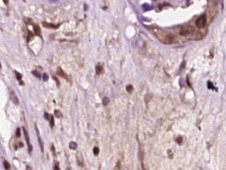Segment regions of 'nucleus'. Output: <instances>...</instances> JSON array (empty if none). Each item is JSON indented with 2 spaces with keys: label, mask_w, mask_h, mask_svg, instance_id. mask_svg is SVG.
<instances>
[{
  "label": "nucleus",
  "mask_w": 226,
  "mask_h": 170,
  "mask_svg": "<svg viewBox=\"0 0 226 170\" xmlns=\"http://www.w3.org/2000/svg\"><path fill=\"white\" fill-rule=\"evenodd\" d=\"M157 38L164 44H167V45H171V44H174L176 39V36L171 34V33H168V32H162L161 34H156Z\"/></svg>",
  "instance_id": "f257e3e1"
},
{
  "label": "nucleus",
  "mask_w": 226,
  "mask_h": 170,
  "mask_svg": "<svg viewBox=\"0 0 226 170\" xmlns=\"http://www.w3.org/2000/svg\"><path fill=\"white\" fill-rule=\"evenodd\" d=\"M194 32V28L190 25H185L182 26L180 31V35L182 37H187V36H190L192 33Z\"/></svg>",
  "instance_id": "f03ea898"
},
{
  "label": "nucleus",
  "mask_w": 226,
  "mask_h": 170,
  "mask_svg": "<svg viewBox=\"0 0 226 170\" xmlns=\"http://www.w3.org/2000/svg\"><path fill=\"white\" fill-rule=\"evenodd\" d=\"M207 23V17H206V15H202L200 16L196 21V25L197 28L201 29V28H203L205 26Z\"/></svg>",
  "instance_id": "7ed1b4c3"
},
{
  "label": "nucleus",
  "mask_w": 226,
  "mask_h": 170,
  "mask_svg": "<svg viewBox=\"0 0 226 170\" xmlns=\"http://www.w3.org/2000/svg\"><path fill=\"white\" fill-rule=\"evenodd\" d=\"M23 131H24V134H25V137H26V143H27V145L29 146V149H30V152H31V146L30 138H29L28 133H27V131H26V129L25 127L23 128Z\"/></svg>",
  "instance_id": "20e7f679"
},
{
  "label": "nucleus",
  "mask_w": 226,
  "mask_h": 170,
  "mask_svg": "<svg viewBox=\"0 0 226 170\" xmlns=\"http://www.w3.org/2000/svg\"><path fill=\"white\" fill-rule=\"evenodd\" d=\"M77 162H78V165L79 167H83V165H84V163H83V158H82V156L80 155L79 153L77 154Z\"/></svg>",
  "instance_id": "39448f33"
},
{
  "label": "nucleus",
  "mask_w": 226,
  "mask_h": 170,
  "mask_svg": "<svg viewBox=\"0 0 226 170\" xmlns=\"http://www.w3.org/2000/svg\"><path fill=\"white\" fill-rule=\"evenodd\" d=\"M11 99H12V102H13L14 104H16V105H18V104H19V101H18V100H17V96H16L14 92H12V93H11Z\"/></svg>",
  "instance_id": "423d86ee"
},
{
  "label": "nucleus",
  "mask_w": 226,
  "mask_h": 170,
  "mask_svg": "<svg viewBox=\"0 0 226 170\" xmlns=\"http://www.w3.org/2000/svg\"><path fill=\"white\" fill-rule=\"evenodd\" d=\"M95 70H96V73L97 74H101V73H103V66L101 65V64H98L97 65H96V67H95Z\"/></svg>",
  "instance_id": "0eeeda50"
},
{
  "label": "nucleus",
  "mask_w": 226,
  "mask_h": 170,
  "mask_svg": "<svg viewBox=\"0 0 226 170\" xmlns=\"http://www.w3.org/2000/svg\"><path fill=\"white\" fill-rule=\"evenodd\" d=\"M43 25H44L45 27H50V28H57V27H58L57 25H51V24H48V23H45V22H44V23H43Z\"/></svg>",
  "instance_id": "6e6552de"
},
{
  "label": "nucleus",
  "mask_w": 226,
  "mask_h": 170,
  "mask_svg": "<svg viewBox=\"0 0 226 170\" xmlns=\"http://www.w3.org/2000/svg\"><path fill=\"white\" fill-rule=\"evenodd\" d=\"M58 73H59L61 76H62V77L66 78V79H68V78H67V76L65 74V73L63 72V70H62V69H61V68H59V69H58Z\"/></svg>",
  "instance_id": "1a4fd4ad"
},
{
  "label": "nucleus",
  "mask_w": 226,
  "mask_h": 170,
  "mask_svg": "<svg viewBox=\"0 0 226 170\" xmlns=\"http://www.w3.org/2000/svg\"><path fill=\"white\" fill-rule=\"evenodd\" d=\"M34 32H35V34L40 36V29L38 25H34Z\"/></svg>",
  "instance_id": "9d476101"
},
{
  "label": "nucleus",
  "mask_w": 226,
  "mask_h": 170,
  "mask_svg": "<svg viewBox=\"0 0 226 170\" xmlns=\"http://www.w3.org/2000/svg\"><path fill=\"white\" fill-rule=\"evenodd\" d=\"M4 169H5L6 170H10V169H11V166H10L9 162H8V161H4Z\"/></svg>",
  "instance_id": "9b49d317"
},
{
  "label": "nucleus",
  "mask_w": 226,
  "mask_h": 170,
  "mask_svg": "<svg viewBox=\"0 0 226 170\" xmlns=\"http://www.w3.org/2000/svg\"><path fill=\"white\" fill-rule=\"evenodd\" d=\"M69 147L71 148V149H75L76 147H77V144H76L75 142H70V144H69Z\"/></svg>",
  "instance_id": "f8f14e48"
},
{
  "label": "nucleus",
  "mask_w": 226,
  "mask_h": 170,
  "mask_svg": "<svg viewBox=\"0 0 226 170\" xmlns=\"http://www.w3.org/2000/svg\"><path fill=\"white\" fill-rule=\"evenodd\" d=\"M108 102H109V100H108V98H107V97L104 98V99H103V100H102V104H103V106H107Z\"/></svg>",
  "instance_id": "ddd939ff"
},
{
  "label": "nucleus",
  "mask_w": 226,
  "mask_h": 170,
  "mask_svg": "<svg viewBox=\"0 0 226 170\" xmlns=\"http://www.w3.org/2000/svg\"><path fill=\"white\" fill-rule=\"evenodd\" d=\"M50 126H51V127L54 126V118L52 116L50 117Z\"/></svg>",
  "instance_id": "4468645a"
},
{
  "label": "nucleus",
  "mask_w": 226,
  "mask_h": 170,
  "mask_svg": "<svg viewBox=\"0 0 226 170\" xmlns=\"http://www.w3.org/2000/svg\"><path fill=\"white\" fill-rule=\"evenodd\" d=\"M14 73H15L16 77H17V79L20 81V80H21V78H22V75H21L20 73H18L17 71H15V72H14Z\"/></svg>",
  "instance_id": "2eb2a0df"
},
{
  "label": "nucleus",
  "mask_w": 226,
  "mask_h": 170,
  "mask_svg": "<svg viewBox=\"0 0 226 170\" xmlns=\"http://www.w3.org/2000/svg\"><path fill=\"white\" fill-rule=\"evenodd\" d=\"M99 153H100V149H99V147H95L93 148V154H94L95 155H99Z\"/></svg>",
  "instance_id": "dca6fc26"
},
{
  "label": "nucleus",
  "mask_w": 226,
  "mask_h": 170,
  "mask_svg": "<svg viewBox=\"0 0 226 170\" xmlns=\"http://www.w3.org/2000/svg\"><path fill=\"white\" fill-rule=\"evenodd\" d=\"M132 90H133L132 86H131V85H128V86H127V91H128V93H131V92H132Z\"/></svg>",
  "instance_id": "f3484780"
},
{
  "label": "nucleus",
  "mask_w": 226,
  "mask_h": 170,
  "mask_svg": "<svg viewBox=\"0 0 226 170\" xmlns=\"http://www.w3.org/2000/svg\"><path fill=\"white\" fill-rule=\"evenodd\" d=\"M53 170H61L58 162H56V163H55V165H54V167H53Z\"/></svg>",
  "instance_id": "a211bd4d"
},
{
  "label": "nucleus",
  "mask_w": 226,
  "mask_h": 170,
  "mask_svg": "<svg viewBox=\"0 0 226 170\" xmlns=\"http://www.w3.org/2000/svg\"><path fill=\"white\" fill-rule=\"evenodd\" d=\"M21 135V133H20V128H17V131H16V136L17 137H20Z\"/></svg>",
  "instance_id": "6ab92c4d"
},
{
  "label": "nucleus",
  "mask_w": 226,
  "mask_h": 170,
  "mask_svg": "<svg viewBox=\"0 0 226 170\" xmlns=\"http://www.w3.org/2000/svg\"><path fill=\"white\" fill-rule=\"evenodd\" d=\"M32 74H33V75H35L36 77L40 78V74H39L37 71H33V72H32Z\"/></svg>",
  "instance_id": "aec40b11"
},
{
  "label": "nucleus",
  "mask_w": 226,
  "mask_h": 170,
  "mask_svg": "<svg viewBox=\"0 0 226 170\" xmlns=\"http://www.w3.org/2000/svg\"><path fill=\"white\" fill-rule=\"evenodd\" d=\"M55 115H56L58 118H61V112H60V111H58V110H56V111H55Z\"/></svg>",
  "instance_id": "412c9836"
},
{
  "label": "nucleus",
  "mask_w": 226,
  "mask_h": 170,
  "mask_svg": "<svg viewBox=\"0 0 226 170\" xmlns=\"http://www.w3.org/2000/svg\"><path fill=\"white\" fill-rule=\"evenodd\" d=\"M182 140V137H178V138L176 139V141H177V143H179V144H181Z\"/></svg>",
  "instance_id": "4be33fe9"
},
{
  "label": "nucleus",
  "mask_w": 226,
  "mask_h": 170,
  "mask_svg": "<svg viewBox=\"0 0 226 170\" xmlns=\"http://www.w3.org/2000/svg\"><path fill=\"white\" fill-rule=\"evenodd\" d=\"M47 78H48V76H47V75L45 73V74H44V80L46 81V80H47Z\"/></svg>",
  "instance_id": "5701e85b"
},
{
  "label": "nucleus",
  "mask_w": 226,
  "mask_h": 170,
  "mask_svg": "<svg viewBox=\"0 0 226 170\" xmlns=\"http://www.w3.org/2000/svg\"><path fill=\"white\" fill-rule=\"evenodd\" d=\"M3 2L4 3V4H8V3H9V0H3Z\"/></svg>",
  "instance_id": "b1692460"
},
{
  "label": "nucleus",
  "mask_w": 226,
  "mask_h": 170,
  "mask_svg": "<svg viewBox=\"0 0 226 170\" xmlns=\"http://www.w3.org/2000/svg\"><path fill=\"white\" fill-rule=\"evenodd\" d=\"M45 119H49V115H48V113H45Z\"/></svg>",
  "instance_id": "393cba45"
},
{
  "label": "nucleus",
  "mask_w": 226,
  "mask_h": 170,
  "mask_svg": "<svg viewBox=\"0 0 226 170\" xmlns=\"http://www.w3.org/2000/svg\"><path fill=\"white\" fill-rule=\"evenodd\" d=\"M26 170H31V169L30 168H27V169H26Z\"/></svg>",
  "instance_id": "a878e982"
}]
</instances>
